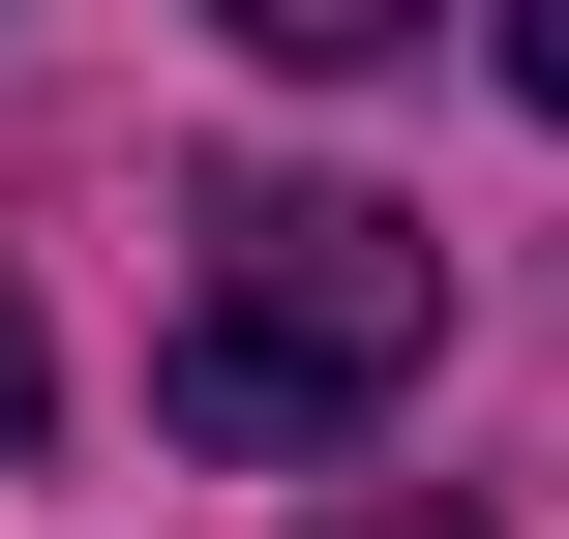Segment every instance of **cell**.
Wrapping results in <instances>:
<instances>
[{
    "label": "cell",
    "instance_id": "obj_2",
    "mask_svg": "<svg viewBox=\"0 0 569 539\" xmlns=\"http://www.w3.org/2000/svg\"><path fill=\"white\" fill-rule=\"evenodd\" d=\"M210 30H240V60H390L420 0H210Z\"/></svg>",
    "mask_w": 569,
    "mask_h": 539
},
{
    "label": "cell",
    "instance_id": "obj_4",
    "mask_svg": "<svg viewBox=\"0 0 569 539\" xmlns=\"http://www.w3.org/2000/svg\"><path fill=\"white\" fill-rule=\"evenodd\" d=\"M510 120H569V0H510Z\"/></svg>",
    "mask_w": 569,
    "mask_h": 539
},
{
    "label": "cell",
    "instance_id": "obj_1",
    "mask_svg": "<svg viewBox=\"0 0 569 539\" xmlns=\"http://www.w3.org/2000/svg\"><path fill=\"white\" fill-rule=\"evenodd\" d=\"M420 330H450L420 210H360V180H240L210 270H180V330H150V420H180V450H360V420L420 390Z\"/></svg>",
    "mask_w": 569,
    "mask_h": 539
},
{
    "label": "cell",
    "instance_id": "obj_3",
    "mask_svg": "<svg viewBox=\"0 0 569 539\" xmlns=\"http://www.w3.org/2000/svg\"><path fill=\"white\" fill-rule=\"evenodd\" d=\"M30 420H60V330H30V270H0V450H30Z\"/></svg>",
    "mask_w": 569,
    "mask_h": 539
}]
</instances>
